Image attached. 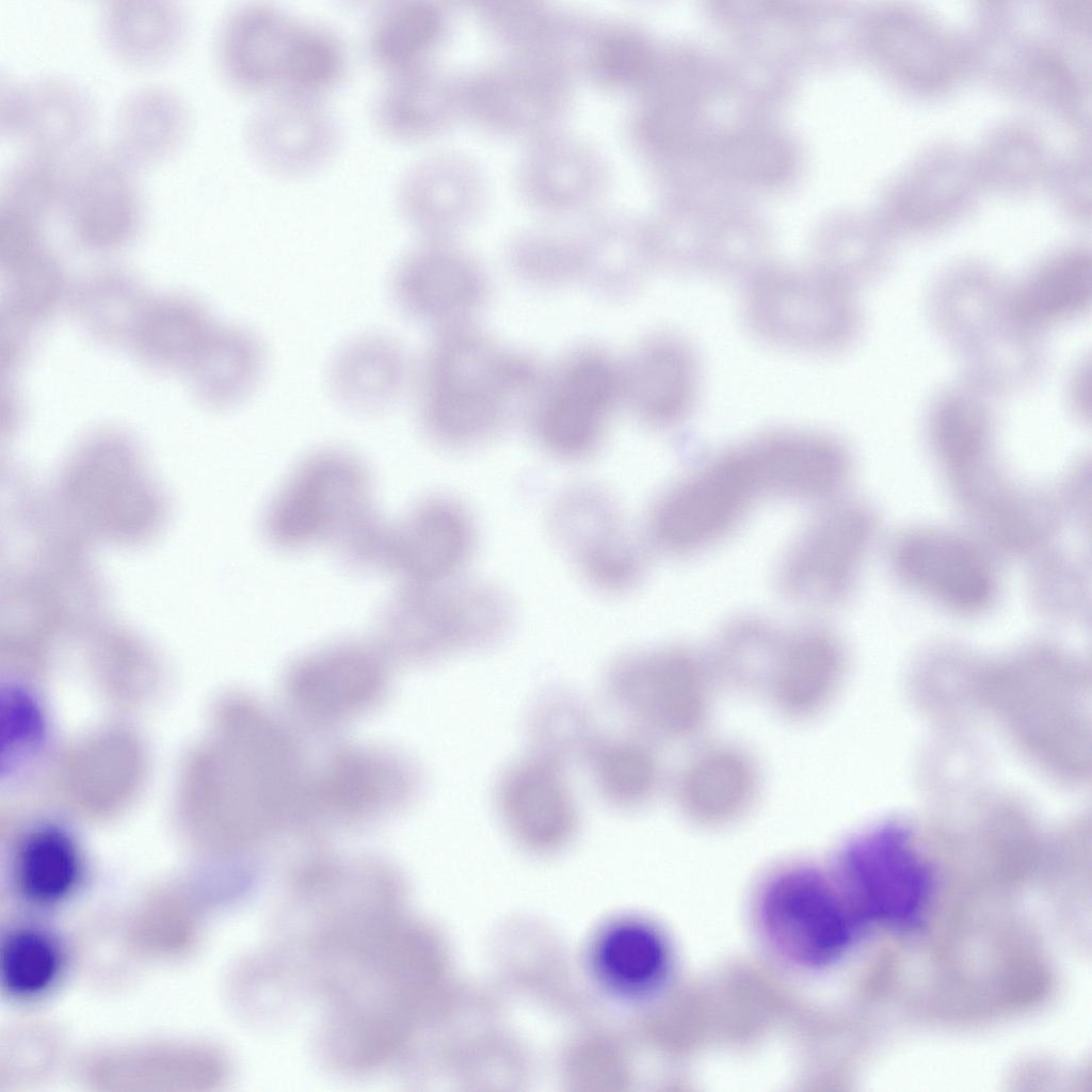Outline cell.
Instances as JSON below:
<instances>
[{
  "label": "cell",
  "instance_id": "obj_20",
  "mask_svg": "<svg viewBox=\"0 0 1092 1092\" xmlns=\"http://www.w3.org/2000/svg\"><path fill=\"white\" fill-rule=\"evenodd\" d=\"M245 140L253 157L270 172L301 176L332 159L340 131L321 98L275 93L250 114Z\"/></svg>",
  "mask_w": 1092,
  "mask_h": 1092
},
{
  "label": "cell",
  "instance_id": "obj_16",
  "mask_svg": "<svg viewBox=\"0 0 1092 1092\" xmlns=\"http://www.w3.org/2000/svg\"><path fill=\"white\" fill-rule=\"evenodd\" d=\"M750 294L749 311L756 328L790 346H836L854 324L842 287L823 271L767 274Z\"/></svg>",
  "mask_w": 1092,
  "mask_h": 1092
},
{
  "label": "cell",
  "instance_id": "obj_36",
  "mask_svg": "<svg viewBox=\"0 0 1092 1092\" xmlns=\"http://www.w3.org/2000/svg\"><path fill=\"white\" fill-rule=\"evenodd\" d=\"M267 351L252 332L225 327L211 336L203 367V387L214 404L228 406L251 397L267 371Z\"/></svg>",
  "mask_w": 1092,
  "mask_h": 1092
},
{
  "label": "cell",
  "instance_id": "obj_2",
  "mask_svg": "<svg viewBox=\"0 0 1092 1092\" xmlns=\"http://www.w3.org/2000/svg\"><path fill=\"white\" fill-rule=\"evenodd\" d=\"M512 621L508 597L487 582L402 583L380 612L375 640L394 662L424 665L496 645Z\"/></svg>",
  "mask_w": 1092,
  "mask_h": 1092
},
{
  "label": "cell",
  "instance_id": "obj_32",
  "mask_svg": "<svg viewBox=\"0 0 1092 1092\" xmlns=\"http://www.w3.org/2000/svg\"><path fill=\"white\" fill-rule=\"evenodd\" d=\"M440 26L438 10L429 2H387L374 12L368 25V52L386 76L427 66Z\"/></svg>",
  "mask_w": 1092,
  "mask_h": 1092
},
{
  "label": "cell",
  "instance_id": "obj_30",
  "mask_svg": "<svg viewBox=\"0 0 1092 1092\" xmlns=\"http://www.w3.org/2000/svg\"><path fill=\"white\" fill-rule=\"evenodd\" d=\"M583 758L598 794L615 808H639L660 789L661 761L646 738L597 736Z\"/></svg>",
  "mask_w": 1092,
  "mask_h": 1092
},
{
  "label": "cell",
  "instance_id": "obj_5",
  "mask_svg": "<svg viewBox=\"0 0 1092 1092\" xmlns=\"http://www.w3.org/2000/svg\"><path fill=\"white\" fill-rule=\"evenodd\" d=\"M392 663L376 640L344 639L301 655L280 686L292 724L330 735L372 712L389 694Z\"/></svg>",
  "mask_w": 1092,
  "mask_h": 1092
},
{
  "label": "cell",
  "instance_id": "obj_34",
  "mask_svg": "<svg viewBox=\"0 0 1092 1092\" xmlns=\"http://www.w3.org/2000/svg\"><path fill=\"white\" fill-rule=\"evenodd\" d=\"M82 872V857L76 842L59 828L35 829L17 850V886L37 904H57L67 899L79 886Z\"/></svg>",
  "mask_w": 1092,
  "mask_h": 1092
},
{
  "label": "cell",
  "instance_id": "obj_3",
  "mask_svg": "<svg viewBox=\"0 0 1092 1092\" xmlns=\"http://www.w3.org/2000/svg\"><path fill=\"white\" fill-rule=\"evenodd\" d=\"M374 511L367 464L351 450L327 446L290 471L264 510L262 531L284 551L318 545L336 550Z\"/></svg>",
  "mask_w": 1092,
  "mask_h": 1092
},
{
  "label": "cell",
  "instance_id": "obj_44",
  "mask_svg": "<svg viewBox=\"0 0 1092 1092\" xmlns=\"http://www.w3.org/2000/svg\"><path fill=\"white\" fill-rule=\"evenodd\" d=\"M1090 467L1080 463L1065 473L1054 489L1065 520H1082L1090 514Z\"/></svg>",
  "mask_w": 1092,
  "mask_h": 1092
},
{
  "label": "cell",
  "instance_id": "obj_13",
  "mask_svg": "<svg viewBox=\"0 0 1092 1092\" xmlns=\"http://www.w3.org/2000/svg\"><path fill=\"white\" fill-rule=\"evenodd\" d=\"M111 142H87L63 161L62 220L90 247L128 241L143 218L138 172Z\"/></svg>",
  "mask_w": 1092,
  "mask_h": 1092
},
{
  "label": "cell",
  "instance_id": "obj_6",
  "mask_svg": "<svg viewBox=\"0 0 1092 1092\" xmlns=\"http://www.w3.org/2000/svg\"><path fill=\"white\" fill-rule=\"evenodd\" d=\"M998 557L970 531L911 525L887 545L896 581L915 597L963 619L981 616L1000 591Z\"/></svg>",
  "mask_w": 1092,
  "mask_h": 1092
},
{
  "label": "cell",
  "instance_id": "obj_29",
  "mask_svg": "<svg viewBox=\"0 0 1092 1092\" xmlns=\"http://www.w3.org/2000/svg\"><path fill=\"white\" fill-rule=\"evenodd\" d=\"M888 53L892 78L915 93L932 94L957 75L958 49L947 32L928 16L892 6Z\"/></svg>",
  "mask_w": 1092,
  "mask_h": 1092
},
{
  "label": "cell",
  "instance_id": "obj_11",
  "mask_svg": "<svg viewBox=\"0 0 1092 1092\" xmlns=\"http://www.w3.org/2000/svg\"><path fill=\"white\" fill-rule=\"evenodd\" d=\"M546 523L555 544L592 588L622 594L642 579L643 546L605 487L589 482L564 487L549 503Z\"/></svg>",
  "mask_w": 1092,
  "mask_h": 1092
},
{
  "label": "cell",
  "instance_id": "obj_4",
  "mask_svg": "<svg viewBox=\"0 0 1092 1092\" xmlns=\"http://www.w3.org/2000/svg\"><path fill=\"white\" fill-rule=\"evenodd\" d=\"M716 680L709 656L675 644L615 658L603 687L609 703L641 733L682 741L708 722Z\"/></svg>",
  "mask_w": 1092,
  "mask_h": 1092
},
{
  "label": "cell",
  "instance_id": "obj_21",
  "mask_svg": "<svg viewBox=\"0 0 1092 1092\" xmlns=\"http://www.w3.org/2000/svg\"><path fill=\"white\" fill-rule=\"evenodd\" d=\"M296 21L264 3H244L230 10L214 41L221 75L242 91L277 93Z\"/></svg>",
  "mask_w": 1092,
  "mask_h": 1092
},
{
  "label": "cell",
  "instance_id": "obj_31",
  "mask_svg": "<svg viewBox=\"0 0 1092 1092\" xmlns=\"http://www.w3.org/2000/svg\"><path fill=\"white\" fill-rule=\"evenodd\" d=\"M593 958L600 981L624 996H640L655 990L669 966L663 938L638 921L610 926L599 935Z\"/></svg>",
  "mask_w": 1092,
  "mask_h": 1092
},
{
  "label": "cell",
  "instance_id": "obj_14",
  "mask_svg": "<svg viewBox=\"0 0 1092 1092\" xmlns=\"http://www.w3.org/2000/svg\"><path fill=\"white\" fill-rule=\"evenodd\" d=\"M94 102L86 87L55 73L0 78V134L18 154L65 160L87 142Z\"/></svg>",
  "mask_w": 1092,
  "mask_h": 1092
},
{
  "label": "cell",
  "instance_id": "obj_8",
  "mask_svg": "<svg viewBox=\"0 0 1092 1092\" xmlns=\"http://www.w3.org/2000/svg\"><path fill=\"white\" fill-rule=\"evenodd\" d=\"M822 505L789 544L776 571L786 597L819 609L851 597L879 533L876 511L862 500L840 497Z\"/></svg>",
  "mask_w": 1092,
  "mask_h": 1092
},
{
  "label": "cell",
  "instance_id": "obj_27",
  "mask_svg": "<svg viewBox=\"0 0 1092 1092\" xmlns=\"http://www.w3.org/2000/svg\"><path fill=\"white\" fill-rule=\"evenodd\" d=\"M191 125V106L178 89L167 83L146 82L121 98L110 142L140 168L175 155L184 144Z\"/></svg>",
  "mask_w": 1092,
  "mask_h": 1092
},
{
  "label": "cell",
  "instance_id": "obj_26",
  "mask_svg": "<svg viewBox=\"0 0 1092 1092\" xmlns=\"http://www.w3.org/2000/svg\"><path fill=\"white\" fill-rule=\"evenodd\" d=\"M96 26L102 48L113 60L130 68H148L180 51L190 20L176 0H103Z\"/></svg>",
  "mask_w": 1092,
  "mask_h": 1092
},
{
  "label": "cell",
  "instance_id": "obj_12",
  "mask_svg": "<svg viewBox=\"0 0 1092 1092\" xmlns=\"http://www.w3.org/2000/svg\"><path fill=\"white\" fill-rule=\"evenodd\" d=\"M839 866L846 890L865 921L897 928L920 921L932 877L904 825L882 823L849 840Z\"/></svg>",
  "mask_w": 1092,
  "mask_h": 1092
},
{
  "label": "cell",
  "instance_id": "obj_33",
  "mask_svg": "<svg viewBox=\"0 0 1092 1092\" xmlns=\"http://www.w3.org/2000/svg\"><path fill=\"white\" fill-rule=\"evenodd\" d=\"M971 175L960 154L930 152L892 187L893 213L909 223L941 222L969 196Z\"/></svg>",
  "mask_w": 1092,
  "mask_h": 1092
},
{
  "label": "cell",
  "instance_id": "obj_19",
  "mask_svg": "<svg viewBox=\"0 0 1092 1092\" xmlns=\"http://www.w3.org/2000/svg\"><path fill=\"white\" fill-rule=\"evenodd\" d=\"M742 449L761 497L823 504L841 497L853 472L848 449L818 433H770Z\"/></svg>",
  "mask_w": 1092,
  "mask_h": 1092
},
{
  "label": "cell",
  "instance_id": "obj_22",
  "mask_svg": "<svg viewBox=\"0 0 1092 1092\" xmlns=\"http://www.w3.org/2000/svg\"><path fill=\"white\" fill-rule=\"evenodd\" d=\"M531 434L547 455L577 463L601 447L615 402L594 384L565 371L545 378L530 404Z\"/></svg>",
  "mask_w": 1092,
  "mask_h": 1092
},
{
  "label": "cell",
  "instance_id": "obj_40",
  "mask_svg": "<svg viewBox=\"0 0 1092 1092\" xmlns=\"http://www.w3.org/2000/svg\"><path fill=\"white\" fill-rule=\"evenodd\" d=\"M346 66L343 44L333 31L298 20L277 93L321 98L340 81Z\"/></svg>",
  "mask_w": 1092,
  "mask_h": 1092
},
{
  "label": "cell",
  "instance_id": "obj_43",
  "mask_svg": "<svg viewBox=\"0 0 1092 1092\" xmlns=\"http://www.w3.org/2000/svg\"><path fill=\"white\" fill-rule=\"evenodd\" d=\"M943 411L930 429V445L943 478L992 453L991 425L983 411Z\"/></svg>",
  "mask_w": 1092,
  "mask_h": 1092
},
{
  "label": "cell",
  "instance_id": "obj_39",
  "mask_svg": "<svg viewBox=\"0 0 1092 1092\" xmlns=\"http://www.w3.org/2000/svg\"><path fill=\"white\" fill-rule=\"evenodd\" d=\"M64 956L59 943L42 929L26 927L11 931L0 949V980L9 995L38 998L60 979Z\"/></svg>",
  "mask_w": 1092,
  "mask_h": 1092
},
{
  "label": "cell",
  "instance_id": "obj_18",
  "mask_svg": "<svg viewBox=\"0 0 1092 1092\" xmlns=\"http://www.w3.org/2000/svg\"><path fill=\"white\" fill-rule=\"evenodd\" d=\"M565 765L531 750L498 780L495 797L501 822L529 850H557L578 832L580 816Z\"/></svg>",
  "mask_w": 1092,
  "mask_h": 1092
},
{
  "label": "cell",
  "instance_id": "obj_25",
  "mask_svg": "<svg viewBox=\"0 0 1092 1092\" xmlns=\"http://www.w3.org/2000/svg\"><path fill=\"white\" fill-rule=\"evenodd\" d=\"M844 648L829 629L805 626L784 632L767 695L792 720L820 713L834 696L844 670Z\"/></svg>",
  "mask_w": 1092,
  "mask_h": 1092
},
{
  "label": "cell",
  "instance_id": "obj_41",
  "mask_svg": "<svg viewBox=\"0 0 1092 1092\" xmlns=\"http://www.w3.org/2000/svg\"><path fill=\"white\" fill-rule=\"evenodd\" d=\"M528 734L531 750L564 762L575 756L583 757L597 737L585 704L564 692L546 694L534 705Z\"/></svg>",
  "mask_w": 1092,
  "mask_h": 1092
},
{
  "label": "cell",
  "instance_id": "obj_17",
  "mask_svg": "<svg viewBox=\"0 0 1092 1092\" xmlns=\"http://www.w3.org/2000/svg\"><path fill=\"white\" fill-rule=\"evenodd\" d=\"M389 291L405 317L439 331L467 324L485 300L487 283L468 257L428 239L398 260Z\"/></svg>",
  "mask_w": 1092,
  "mask_h": 1092
},
{
  "label": "cell",
  "instance_id": "obj_15",
  "mask_svg": "<svg viewBox=\"0 0 1092 1092\" xmlns=\"http://www.w3.org/2000/svg\"><path fill=\"white\" fill-rule=\"evenodd\" d=\"M477 545V523L468 508L451 496H428L401 520L388 523L380 571L400 584L456 579Z\"/></svg>",
  "mask_w": 1092,
  "mask_h": 1092
},
{
  "label": "cell",
  "instance_id": "obj_42",
  "mask_svg": "<svg viewBox=\"0 0 1092 1092\" xmlns=\"http://www.w3.org/2000/svg\"><path fill=\"white\" fill-rule=\"evenodd\" d=\"M977 171L995 187L1023 190L1041 176L1045 154L1040 138L1024 126H1005L990 135Z\"/></svg>",
  "mask_w": 1092,
  "mask_h": 1092
},
{
  "label": "cell",
  "instance_id": "obj_9",
  "mask_svg": "<svg viewBox=\"0 0 1092 1092\" xmlns=\"http://www.w3.org/2000/svg\"><path fill=\"white\" fill-rule=\"evenodd\" d=\"M759 497L742 447L723 452L654 501L646 520L647 540L671 556L700 552L736 529Z\"/></svg>",
  "mask_w": 1092,
  "mask_h": 1092
},
{
  "label": "cell",
  "instance_id": "obj_35",
  "mask_svg": "<svg viewBox=\"0 0 1092 1092\" xmlns=\"http://www.w3.org/2000/svg\"><path fill=\"white\" fill-rule=\"evenodd\" d=\"M785 630L744 615L721 631L709 656L717 679L749 694H766Z\"/></svg>",
  "mask_w": 1092,
  "mask_h": 1092
},
{
  "label": "cell",
  "instance_id": "obj_23",
  "mask_svg": "<svg viewBox=\"0 0 1092 1092\" xmlns=\"http://www.w3.org/2000/svg\"><path fill=\"white\" fill-rule=\"evenodd\" d=\"M759 771L750 754L729 744H713L692 755L674 781V800L692 823L728 825L743 817L759 791Z\"/></svg>",
  "mask_w": 1092,
  "mask_h": 1092
},
{
  "label": "cell",
  "instance_id": "obj_37",
  "mask_svg": "<svg viewBox=\"0 0 1092 1092\" xmlns=\"http://www.w3.org/2000/svg\"><path fill=\"white\" fill-rule=\"evenodd\" d=\"M1029 560L1028 598L1038 614L1056 622L1090 615V573L1082 559L1049 545Z\"/></svg>",
  "mask_w": 1092,
  "mask_h": 1092
},
{
  "label": "cell",
  "instance_id": "obj_10",
  "mask_svg": "<svg viewBox=\"0 0 1092 1092\" xmlns=\"http://www.w3.org/2000/svg\"><path fill=\"white\" fill-rule=\"evenodd\" d=\"M762 892L759 921L766 937L782 957L803 967L837 960L865 921L849 893L814 867L785 869Z\"/></svg>",
  "mask_w": 1092,
  "mask_h": 1092
},
{
  "label": "cell",
  "instance_id": "obj_24",
  "mask_svg": "<svg viewBox=\"0 0 1092 1092\" xmlns=\"http://www.w3.org/2000/svg\"><path fill=\"white\" fill-rule=\"evenodd\" d=\"M414 366L396 338L364 333L346 341L332 356L327 387L344 410L379 415L394 407L412 388Z\"/></svg>",
  "mask_w": 1092,
  "mask_h": 1092
},
{
  "label": "cell",
  "instance_id": "obj_1",
  "mask_svg": "<svg viewBox=\"0 0 1092 1092\" xmlns=\"http://www.w3.org/2000/svg\"><path fill=\"white\" fill-rule=\"evenodd\" d=\"M530 359L497 348L467 324L437 331L414 366L416 418L434 446L461 451L492 439L515 403L544 382Z\"/></svg>",
  "mask_w": 1092,
  "mask_h": 1092
},
{
  "label": "cell",
  "instance_id": "obj_7",
  "mask_svg": "<svg viewBox=\"0 0 1092 1092\" xmlns=\"http://www.w3.org/2000/svg\"><path fill=\"white\" fill-rule=\"evenodd\" d=\"M421 787L416 765L378 744L336 745L307 788L306 817L315 833L325 828L354 830L386 820L410 806Z\"/></svg>",
  "mask_w": 1092,
  "mask_h": 1092
},
{
  "label": "cell",
  "instance_id": "obj_28",
  "mask_svg": "<svg viewBox=\"0 0 1092 1092\" xmlns=\"http://www.w3.org/2000/svg\"><path fill=\"white\" fill-rule=\"evenodd\" d=\"M693 354L677 341L657 337L641 344L624 371V401L644 422L668 427L691 406L697 370Z\"/></svg>",
  "mask_w": 1092,
  "mask_h": 1092
},
{
  "label": "cell",
  "instance_id": "obj_38",
  "mask_svg": "<svg viewBox=\"0 0 1092 1092\" xmlns=\"http://www.w3.org/2000/svg\"><path fill=\"white\" fill-rule=\"evenodd\" d=\"M374 118L389 138L410 142L432 132L443 116L441 89L427 66L386 76Z\"/></svg>",
  "mask_w": 1092,
  "mask_h": 1092
}]
</instances>
